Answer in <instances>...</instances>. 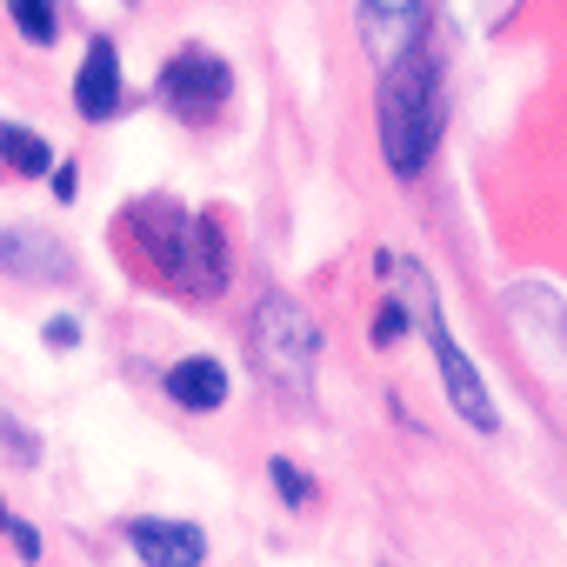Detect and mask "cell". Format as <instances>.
<instances>
[{"label":"cell","mask_w":567,"mask_h":567,"mask_svg":"<svg viewBox=\"0 0 567 567\" xmlns=\"http://www.w3.org/2000/svg\"><path fill=\"white\" fill-rule=\"evenodd\" d=\"M121 240L134 247V260L161 280V288L187 295V301H207L227 288V254H220V227L174 207V200H141L127 207L121 220Z\"/></svg>","instance_id":"6da1fadb"},{"label":"cell","mask_w":567,"mask_h":567,"mask_svg":"<svg viewBox=\"0 0 567 567\" xmlns=\"http://www.w3.org/2000/svg\"><path fill=\"white\" fill-rule=\"evenodd\" d=\"M441 121H447V94H441V61L427 48H408L388 74H381V154L401 181H414L434 147H441Z\"/></svg>","instance_id":"7a4b0ae2"},{"label":"cell","mask_w":567,"mask_h":567,"mask_svg":"<svg viewBox=\"0 0 567 567\" xmlns=\"http://www.w3.org/2000/svg\"><path fill=\"white\" fill-rule=\"evenodd\" d=\"M247 348L254 368L274 394L288 401H315V374H321V328L308 321V308L295 295H267L247 321Z\"/></svg>","instance_id":"3957f363"},{"label":"cell","mask_w":567,"mask_h":567,"mask_svg":"<svg viewBox=\"0 0 567 567\" xmlns=\"http://www.w3.org/2000/svg\"><path fill=\"white\" fill-rule=\"evenodd\" d=\"M227 94H234V68L220 61V54H207V48H181L167 68H161V101L181 114V121H214L220 107H227Z\"/></svg>","instance_id":"277c9868"},{"label":"cell","mask_w":567,"mask_h":567,"mask_svg":"<svg viewBox=\"0 0 567 567\" xmlns=\"http://www.w3.org/2000/svg\"><path fill=\"white\" fill-rule=\"evenodd\" d=\"M421 328H427V348H434V368H441V388H447V401H454V414L467 421V427H481V434H494L501 427V414H494V394H487V381H481V368L467 361V348L447 334V321H441V308H421Z\"/></svg>","instance_id":"5b68a950"},{"label":"cell","mask_w":567,"mask_h":567,"mask_svg":"<svg viewBox=\"0 0 567 567\" xmlns=\"http://www.w3.org/2000/svg\"><path fill=\"white\" fill-rule=\"evenodd\" d=\"M127 547L147 567H200L207 560V534L194 520H154V514H141V520H127Z\"/></svg>","instance_id":"8992f818"},{"label":"cell","mask_w":567,"mask_h":567,"mask_svg":"<svg viewBox=\"0 0 567 567\" xmlns=\"http://www.w3.org/2000/svg\"><path fill=\"white\" fill-rule=\"evenodd\" d=\"M121 101H127V81H121V48L101 34V41L81 54V74H74V107H81V121H107V114H121Z\"/></svg>","instance_id":"52a82bcc"},{"label":"cell","mask_w":567,"mask_h":567,"mask_svg":"<svg viewBox=\"0 0 567 567\" xmlns=\"http://www.w3.org/2000/svg\"><path fill=\"white\" fill-rule=\"evenodd\" d=\"M0 267L21 280H74V260L61 240L34 234V227H0Z\"/></svg>","instance_id":"ba28073f"},{"label":"cell","mask_w":567,"mask_h":567,"mask_svg":"<svg viewBox=\"0 0 567 567\" xmlns=\"http://www.w3.org/2000/svg\"><path fill=\"white\" fill-rule=\"evenodd\" d=\"M421 14H427V0H361V28H368V41H374V54L394 68L408 48H421Z\"/></svg>","instance_id":"9c48e42d"},{"label":"cell","mask_w":567,"mask_h":567,"mask_svg":"<svg viewBox=\"0 0 567 567\" xmlns=\"http://www.w3.org/2000/svg\"><path fill=\"white\" fill-rule=\"evenodd\" d=\"M161 388H167L174 408H187V414H214V408L227 401V368H220L214 354H187V361L167 368Z\"/></svg>","instance_id":"30bf717a"},{"label":"cell","mask_w":567,"mask_h":567,"mask_svg":"<svg viewBox=\"0 0 567 567\" xmlns=\"http://www.w3.org/2000/svg\"><path fill=\"white\" fill-rule=\"evenodd\" d=\"M0 161H8L14 174H48L54 167V147L34 127H8V121H0Z\"/></svg>","instance_id":"8fae6325"},{"label":"cell","mask_w":567,"mask_h":567,"mask_svg":"<svg viewBox=\"0 0 567 567\" xmlns=\"http://www.w3.org/2000/svg\"><path fill=\"white\" fill-rule=\"evenodd\" d=\"M8 14H14L21 41H34V48H54V34H61V21H54V0H8Z\"/></svg>","instance_id":"7c38bea8"},{"label":"cell","mask_w":567,"mask_h":567,"mask_svg":"<svg viewBox=\"0 0 567 567\" xmlns=\"http://www.w3.org/2000/svg\"><path fill=\"white\" fill-rule=\"evenodd\" d=\"M454 8H461V21H467L474 34H494V28H507V21H514L520 0H454Z\"/></svg>","instance_id":"4fadbf2b"},{"label":"cell","mask_w":567,"mask_h":567,"mask_svg":"<svg viewBox=\"0 0 567 567\" xmlns=\"http://www.w3.org/2000/svg\"><path fill=\"white\" fill-rule=\"evenodd\" d=\"M267 467H274V487L288 494V501H308V481H301V467H295V461H267Z\"/></svg>","instance_id":"5bb4252c"},{"label":"cell","mask_w":567,"mask_h":567,"mask_svg":"<svg viewBox=\"0 0 567 567\" xmlns=\"http://www.w3.org/2000/svg\"><path fill=\"white\" fill-rule=\"evenodd\" d=\"M0 441H8L14 447V461H34V434L14 421V414H0Z\"/></svg>","instance_id":"9a60e30c"},{"label":"cell","mask_w":567,"mask_h":567,"mask_svg":"<svg viewBox=\"0 0 567 567\" xmlns=\"http://www.w3.org/2000/svg\"><path fill=\"white\" fill-rule=\"evenodd\" d=\"M14 547H21V560H41V534L28 520H14Z\"/></svg>","instance_id":"2e32d148"},{"label":"cell","mask_w":567,"mask_h":567,"mask_svg":"<svg viewBox=\"0 0 567 567\" xmlns=\"http://www.w3.org/2000/svg\"><path fill=\"white\" fill-rule=\"evenodd\" d=\"M74 334H81L74 321H54V328H48V341H54V348H74Z\"/></svg>","instance_id":"e0dca14e"},{"label":"cell","mask_w":567,"mask_h":567,"mask_svg":"<svg viewBox=\"0 0 567 567\" xmlns=\"http://www.w3.org/2000/svg\"><path fill=\"white\" fill-rule=\"evenodd\" d=\"M0 534H14V514H8V501H0Z\"/></svg>","instance_id":"ac0fdd59"}]
</instances>
